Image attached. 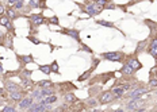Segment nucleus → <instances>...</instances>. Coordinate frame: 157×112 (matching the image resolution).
Masks as SVG:
<instances>
[{"label":"nucleus","mask_w":157,"mask_h":112,"mask_svg":"<svg viewBox=\"0 0 157 112\" xmlns=\"http://www.w3.org/2000/svg\"><path fill=\"white\" fill-rule=\"evenodd\" d=\"M114 100H115V97H114V93H112L111 89L102 92L98 97V103H100V104H109V103H112Z\"/></svg>","instance_id":"20e7f679"},{"label":"nucleus","mask_w":157,"mask_h":112,"mask_svg":"<svg viewBox=\"0 0 157 112\" xmlns=\"http://www.w3.org/2000/svg\"><path fill=\"white\" fill-rule=\"evenodd\" d=\"M18 58H19V61L22 62V64H31V62H34V58H33L31 54H29V55H18Z\"/></svg>","instance_id":"aec40b11"},{"label":"nucleus","mask_w":157,"mask_h":112,"mask_svg":"<svg viewBox=\"0 0 157 112\" xmlns=\"http://www.w3.org/2000/svg\"><path fill=\"white\" fill-rule=\"evenodd\" d=\"M29 39L33 42V43H37V45H38V43H41V41H39V39H37V38H33V37H29Z\"/></svg>","instance_id":"f704fd0d"},{"label":"nucleus","mask_w":157,"mask_h":112,"mask_svg":"<svg viewBox=\"0 0 157 112\" xmlns=\"http://www.w3.org/2000/svg\"><path fill=\"white\" fill-rule=\"evenodd\" d=\"M156 77H157V73H156Z\"/></svg>","instance_id":"79ce46f5"},{"label":"nucleus","mask_w":157,"mask_h":112,"mask_svg":"<svg viewBox=\"0 0 157 112\" xmlns=\"http://www.w3.org/2000/svg\"><path fill=\"white\" fill-rule=\"evenodd\" d=\"M146 51L154 58V60H156V62H157V34L152 38L150 43H149L148 47H146Z\"/></svg>","instance_id":"6e6552de"},{"label":"nucleus","mask_w":157,"mask_h":112,"mask_svg":"<svg viewBox=\"0 0 157 112\" xmlns=\"http://www.w3.org/2000/svg\"><path fill=\"white\" fill-rule=\"evenodd\" d=\"M49 23L53 24V26H58V24H60V20H58L57 16H51L50 19H49Z\"/></svg>","instance_id":"cd10ccee"},{"label":"nucleus","mask_w":157,"mask_h":112,"mask_svg":"<svg viewBox=\"0 0 157 112\" xmlns=\"http://www.w3.org/2000/svg\"><path fill=\"white\" fill-rule=\"evenodd\" d=\"M134 72H135L134 69H133L130 65L126 64V62H125V65H123V66H122V69H121V73L125 74V76H129V77L133 76V74H134Z\"/></svg>","instance_id":"f3484780"},{"label":"nucleus","mask_w":157,"mask_h":112,"mask_svg":"<svg viewBox=\"0 0 157 112\" xmlns=\"http://www.w3.org/2000/svg\"><path fill=\"white\" fill-rule=\"evenodd\" d=\"M0 61H1V55H0Z\"/></svg>","instance_id":"ea45409f"},{"label":"nucleus","mask_w":157,"mask_h":112,"mask_svg":"<svg viewBox=\"0 0 157 112\" xmlns=\"http://www.w3.org/2000/svg\"><path fill=\"white\" fill-rule=\"evenodd\" d=\"M26 95V92L23 90H18V92H12L10 93V101H15V103H19L20 100L23 99V96Z\"/></svg>","instance_id":"ddd939ff"},{"label":"nucleus","mask_w":157,"mask_h":112,"mask_svg":"<svg viewBox=\"0 0 157 112\" xmlns=\"http://www.w3.org/2000/svg\"><path fill=\"white\" fill-rule=\"evenodd\" d=\"M16 1H18V0H8V4H10V6H14Z\"/></svg>","instance_id":"58836bf2"},{"label":"nucleus","mask_w":157,"mask_h":112,"mask_svg":"<svg viewBox=\"0 0 157 112\" xmlns=\"http://www.w3.org/2000/svg\"><path fill=\"white\" fill-rule=\"evenodd\" d=\"M20 76H23V77H30V76H31V70H26V69H25V70L22 72V74H20Z\"/></svg>","instance_id":"72a5a7b5"},{"label":"nucleus","mask_w":157,"mask_h":112,"mask_svg":"<svg viewBox=\"0 0 157 112\" xmlns=\"http://www.w3.org/2000/svg\"><path fill=\"white\" fill-rule=\"evenodd\" d=\"M83 49H84V50H85V51H90V53H92V50H91V49L88 47V46H87V45H83Z\"/></svg>","instance_id":"4c0bfd02"},{"label":"nucleus","mask_w":157,"mask_h":112,"mask_svg":"<svg viewBox=\"0 0 157 112\" xmlns=\"http://www.w3.org/2000/svg\"><path fill=\"white\" fill-rule=\"evenodd\" d=\"M61 32H62V34H65V35H68V37H72L75 41L81 42L80 31H79V30H75V29H64V30H61Z\"/></svg>","instance_id":"9d476101"},{"label":"nucleus","mask_w":157,"mask_h":112,"mask_svg":"<svg viewBox=\"0 0 157 112\" xmlns=\"http://www.w3.org/2000/svg\"><path fill=\"white\" fill-rule=\"evenodd\" d=\"M57 100H58V99H57V96H56V93H54V95H50V96L43 97V99H41L39 101L43 103V104H50V106H51V104H54Z\"/></svg>","instance_id":"6ab92c4d"},{"label":"nucleus","mask_w":157,"mask_h":112,"mask_svg":"<svg viewBox=\"0 0 157 112\" xmlns=\"http://www.w3.org/2000/svg\"><path fill=\"white\" fill-rule=\"evenodd\" d=\"M3 112H15V107H11V106H6L1 108Z\"/></svg>","instance_id":"c756f323"},{"label":"nucleus","mask_w":157,"mask_h":112,"mask_svg":"<svg viewBox=\"0 0 157 112\" xmlns=\"http://www.w3.org/2000/svg\"><path fill=\"white\" fill-rule=\"evenodd\" d=\"M96 23H98V24H100V26H104V27H115L114 23L107 22V20H96Z\"/></svg>","instance_id":"393cba45"},{"label":"nucleus","mask_w":157,"mask_h":112,"mask_svg":"<svg viewBox=\"0 0 157 112\" xmlns=\"http://www.w3.org/2000/svg\"><path fill=\"white\" fill-rule=\"evenodd\" d=\"M126 64H127V65H130V66H132L135 72H137V70H140V69L142 67V64H141L140 61H138L137 54H134V55L132 54V55H130V57H129L127 60H126Z\"/></svg>","instance_id":"1a4fd4ad"},{"label":"nucleus","mask_w":157,"mask_h":112,"mask_svg":"<svg viewBox=\"0 0 157 112\" xmlns=\"http://www.w3.org/2000/svg\"><path fill=\"white\" fill-rule=\"evenodd\" d=\"M96 1V4H100V6H104V4H107V0H95Z\"/></svg>","instance_id":"e433bc0d"},{"label":"nucleus","mask_w":157,"mask_h":112,"mask_svg":"<svg viewBox=\"0 0 157 112\" xmlns=\"http://www.w3.org/2000/svg\"><path fill=\"white\" fill-rule=\"evenodd\" d=\"M149 90L146 89L145 87H140V88H133L130 92H127L125 95V97H127V99H140V97H142L145 95V93H148Z\"/></svg>","instance_id":"7ed1b4c3"},{"label":"nucleus","mask_w":157,"mask_h":112,"mask_svg":"<svg viewBox=\"0 0 157 112\" xmlns=\"http://www.w3.org/2000/svg\"><path fill=\"white\" fill-rule=\"evenodd\" d=\"M0 24L4 26L7 30H10V31H12V27H11V20L10 18L4 14V15H0Z\"/></svg>","instance_id":"2eb2a0df"},{"label":"nucleus","mask_w":157,"mask_h":112,"mask_svg":"<svg viewBox=\"0 0 157 112\" xmlns=\"http://www.w3.org/2000/svg\"><path fill=\"white\" fill-rule=\"evenodd\" d=\"M48 109H51L50 104H43L41 101H37V103H33V106L30 107L27 111L29 112H43V111H48Z\"/></svg>","instance_id":"423d86ee"},{"label":"nucleus","mask_w":157,"mask_h":112,"mask_svg":"<svg viewBox=\"0 0 157 112\" xmlns=\"http://www.w3.org/2000/svg\"><path fill=\"white\" fill-rule=\"evenodd\" d=\"M83 7V11L87 14V15H90V16H95L96 15V11H95V7L91 6V4H84Z\"/></svg>","instance_id":"a211bd4d"},{"label":"nucleus","mask_w":157,"mask_h":112,"mask_svg":"<svg viewBox=\"0 0 157 112\" xmlns=\"http://www.w3.org/2000/svg\"><path fill=\"white\" fill-rule=\"evenodd\" d=\"M6 90L8 93H12V92H18V90H22V88H20V85H18V84L12 83V81H6Z\"/></svg>","instance_id":"f8f14e48"},{"label":"nucleus","mask_w":157,"mask_h":112,"mask_svg":"<svg viewBox=\"0 0 157 112\" xmlns=\"http://www.w3.org/2000/svg\"><path fill=\"white\" fill-rule=\"evenodd\" d=\"M149 87H150V88H156L157 87V77H154V78L152 77L150 81H149Z\"/></svg>","instance_id":"7c9ffc66"},{"label":"nucleus","mask_w":157,"mask_h":112,"mask_svg":"<svg viewBox=\"0 0 157 112\" xmlns=\"http://www.w3.org/2000/svg\"><path fill=\"white\" fill-rule=\"evenodd\" d=\"M14 8H15V10H22L23 7H25V4H23V0H18V1H16L15 4H14Z\"/></svg>","instance_id":"bb28decb"},{"label":"nucleus","mask_w":157,"mask_h":112,"mask_svg":"<svg viewBox=\"0 0 157 112\" xmlns=\"http://www.w3.org/2000/svg\"><path fill=\"white\" fill-rule=\"evenodd\" d=\"M103 8H104V10H115V6H114V4H104V6H103Z\"/></svg>","instance_id":"2f4dec72"},{"label":"nucleus","mask_w":157,"mask_h":112,"mask_svg":"<svg viewBox=\"0 0 157 112\" xmlns=\"http://www.w3.org/2000/svg\"><path fill=\"white\" fill-rule=\"evenodd\" d=\"M87 106L91 107V108H95L98 106V101L95 99H90V100H87Z\"/></svg>","instance_id":"a878e982"},{"label":"nucleus","mask_w":157,"mask_h":112,"mask_svg":"<svg viewBox=\"0 0 157 112\" xmlns=\"http://www.w3.org/2000/svg\"><path fill=\"white\" fill-rule=\"evenodd\" d=\"M6 14V7H4V4L0 1V15H4Z\"/></svg>","instance_id":"473e14b6"},{"label":"nucleus","mask_w":157,"mask_h":112,"mask_svg":"<svg viewBox=\"0 0 157 112\" xmlns=\"http://www.w3.org/2000/svg\"><path fill=\"white\" fill-rule=\"evenodd\" d=\"M29 20H30V23H31V26H35V27L42 26V24H45L46 23V19L43 18L42 14H34V15H30Z\"/></svg>","instance_id":"0eeeda50"},{"label":"nucleus","mask_w":157,"mask_h":112,"mask_svg":"<svg viewBox=\"0 0 157 112\" xmlns=\"http://www.w3.org/2000/svg\"><path fill=\"white\" fill-rule=\"evenodd\" d=\"M39 70L42 72V73H45L46 76H49V74L51 73V69H50V65H39Z\"/></svg>","instance_id":"5701e85b"},{"label":"nucleus","mask_w":157,"mask_h":112,"mask_svg":"<svg viewBox=\"0 0 157 112\" xmlns=\"http://www.w3.org/2000/svg\"><path fill=\"white\" fill-rule=\"evenodd\" d=\"M132 88V84L130 83H126V84H121V85H118V87H115L112 90V93H114V97L115 99H121L123 95H125V90L130 89Z\"/></svg>","instance_id":"39448f33"},{"label":"nucleus","mask_w":157,"mask_h":112,"mask_svg":"<svg viewBox=\"0 0 157 112\" xmlns=\"http://www.w3.org/2000/svg\"><path fill=\"white\" fill-rule=\"evenodd\" d=\"M33 103H34V99H33L31 96L23 97V99L18 103V107H19V109H29L30 107L33 106Z\"/></svg>","instance_id":"9b49d317"},{"label":"nucleus","mask_w":157,"mask_h":112,"mask_svg":"<svg viewBox=\"0 0 157 112\" xmlns=\"http://www.w3.org/2000/svg\"><path fill=\"white\" fill-rule=\"evenodd\" d=\"M35 85H37V87H39V88H49V87H54V84L51 83L50 80H42V81H39V83H37Z\"/></svg>","instance_id":"412c9836"},{"label":"nucleus","mask_w":157,"mask_h":112,"mask_svg":"<svg viewBox=\"0 0 157 112\" xmlns=\"http://www.w3.org/2000/svg\"><path fill=\"white\" fill-rule=\"evenodd\" d=\"M6 15L8 16L10 19H15V18H16V10L14 8V7H11V8L6 10Z\"/></svg>","instance_id":"4be33fe9"},{"label":"nucleus","mask_w":157,"mask_h":112,"mask_svg":"<svg viewBox=\"0 0 157 112\" xmlns=\"http://www.w3.org/2000/svg\"><path fill=\"white\" fill-rule=\"evenodd\" d=\"M156 109H157V104H156Z\"/></svg>","instance_id":"a19ab883"},{"label":"nucleus","mask_w":157,"mask_h":112,"mask_svg":"<svg viewBox=\"0 0 157 112\" xmlns=\"http://www.w3.org/2000/svg\"><path fill=\"white\" fill-rule=\"evenodd\" d=\"M64 100H65V103H67V104H76L77 101H80V100L77 99V97L75 96L72 92L65 93V95H64Z\"/></svg>","instance_id":"dca6fc26"},{"label":"nucleus","mask_w":157,"mask_h":112,"mask_svg":"<svg viewBox=\"0 0 157 112\" xmlns=\"http://www.w3.org/2000/svg\"><path fill=\"white\" fill-rule=\"evenodd\" d=\"M102 58L106 61H112V62H122L125 60V54L121 51H109V53H103Z\"/></svg>","instance_id":"f03ea898"},{"label":"nucleus","mask_w":157,"mask_h":112,"mask_svg":"<svg viewBox=\"0 0 157 112\" xmlns=\"http://www.w3.org/2000/svg\"><path fill=\"white\" fill-rule=\"evenodd\" d=\"M6 93H7V90H6V88H0V97H4L6 96Z\"/></svg>","instance_id":"c9c22d12"},{"label":"nucleus","mask_w":157,"mask_h":112,"mask_svg":"<svg viewBox=\"0 0 157 112\" xmlns=\"http://www.w3.org/2000/svg\"><path fill=\"white\" fill-rule=\"evenodd\" d=\"M95 69H96V66H93V65H92V67H90V69H88V70H85L83 74H80V76H79V78H77V80H79V83H83V81L88 80V78H90V76L93 73V70H95Z\"/></svg>","instance_id":"4468645a"},{"label":"nucleus","mask_w":157,"mask_h":112,"mask_svg":"<svg viewBox=\"0 0 157 112\" xmlns=\"http://www.w3.org/2000/svg\"><path fill=\"white\" fill-rule=\"evenodd\" d=\"M29 6L31 7V8H38L39 7V0H30Z\"/></svg>","instance_id":"c85d7f7f"},{"label":"nucleus","mask_w":157,"mask_h":112,"mask_svg":"<svg viewBox=\"0 0 157 112\" xmlns=\"http://www.w3.org/2000/svg\"><path fill=\"white\" fill-rule=\"evenodd\" d=\"M145 100L140 99H132L130 101L126 104V108L130 111H137V112H144L145 111Z\"/></svg>","instance_id":"f257e3e1"},{"label":"nucleus","mask_w":157,"mask_h":112,"mask_svg":"<svg viewBox=\"0 0 157 112\" xmlns=\"http://www.w3.org/2000/svg\"><path fill=\"white\" fill-rule=\"evenodd\" d=\"M50 69H51V73H56V74H60V66H58V64H57V61H53L51 62V65H50Z\"/></svg>","instance_id":"b1692460"}]
</instances>
